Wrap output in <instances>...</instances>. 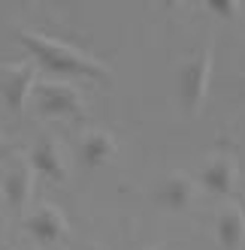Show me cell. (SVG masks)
<instances>
[{"instance_id": "obj_1", "label": "cell", "mask_w": 245, "mask_h": 250, "mask_svg": "<svg viewBox=\"0 0 245 250\" xmlns=\"http://www.w3.org/2000/svg\"><path fill=\"white\" fill-rule=\"evenodd\" d=\"M19 42L27 48L40 69H49L55 76H73V79H91V82H109V66L85 55L82 48L67 45L61 40H51L37 30H19Z\"/></svg>"}, {"instance_id": "obj_2", "label": "cell", "mask_w": 245, "mask_h": 250, "mask_svg": "<svg viewBox=\"0 0 245 250\" xmlns=\"http://www.w3.org/2000/svg\"><path fill=\"white\" fill-rule=\"evenodd\" d=\"M212 63H215V51L212 42H206L191 61L182 63L179 69V100L185 115H197L206 103L209 94V82H212Z\"/></svg>"}, {"instance_id": "obj_3", "label": "cell", "mask_w": 245, "mask_h": 250, "mask_svg": "<svg viewBox=\"0 0 245 250\" xmlns=\"http://www.w3.org/2000/svg\"><path fill=\"white\" fill-rule=\"evenodd\" d=\"M33 109L40 118H61V121H76L85 118V97L79 87L67 82H43L33 84Z\"/></svg>"}, {"instance_id": "obj_4", "label": "cell", "mask_w": 245, "mask_h": 250, "mask_svg": "<svg viewBox=\"0 0 245 250\" xmlns=\"http://www.w3.org/2000/svg\"><path fill=\"white\" fill-rule=\"evenodd\" d=\"M33 84H37V66L33 63H3L0 66V100H3L12 118L24 115Z\"/></svg>"}, {"instance_id": "obj_5", "label": "cell", "mask_w": 245, "mask_h": 250, "mask_svg": "<svg viewBox=\"0 0 245 250\" xmlns=\"http://www.w3.org/2000/svg\"><path fill=\"white\" fill-rule=\"evenodd\" d=\"M3 178H0V193H3L6 205L15 214H24L27 202H30V190H33V169L24 157H9L3 160Z\"/></svg>"}, {"instance_id": "obj_6", "label": "cell", "mask_w": 245, "mask_h": 250, "mask_svg": "<svg viewBox=\"0 0 245 250\" xmlns=\"http://www.w3.org/2000/svg\"><path fill=\"white\" fill-rule=\"evenodd\" d=\"M194 196H197L194 178L188 172H179V169L164 175L161 181H157V187H154V199L164 211H188L191 202H194Z\"/></svg>"}, {"instance_id": "obj_7", "label": "cell", "mask_w": 245, "mask_h": 250, "mask_svg": "<svg viewBox=\"0 0 245 250\" xmlns=\"http://www.w3.org/2000/svg\"><path fill=\"white\" fill-rule=\"evenodd\" d=\"M27 163L33 172H40L43 178H49V181H67V160H64V151L58 145V139L51 136H40L37 142H33V148L27 154Z\"/></svg>"}, {"instance_id": "obj_8", "label": "cell", "mask_w": 245, "mask_h": 250, "mask_svg": "<svg viewBox=\"0 0 245 250\" xmlns=\"http://www.w3.org/2000/svg\"><path fill=\"white\" fill-rule=\"evenodd\" d=\"M24 229L30 232V238L33 241H40V244H55L61 241L67 232H70V223L64 217V211L58 205H40L33 214H27L24 217Z\"/></svg>"}, {"instance_id": "obj_9", "label": "cell", "mask_w": 245, "mask_h": 250, "mask_svg": "<svg viewBox=\"0 0 245 250\" xmlns=\"http://www.w3.org/2000/svg\"><path fill=\"white\" fill-rule=\"evenodd\" d=\"M239 181V169H236V160L218 154V157H209L203 169H200V187L212 196H227Z\"/></svg>"}, {"instance_id": "obj_10", "label": "cell", "mask_w": 245, "mask_h": 250, "mask_svg": "<svg viewBox=\"0 0 245 250\" xmlns=\"http://www.w3.org/2000/svg\"><path fill=\"white\" fill-rule=\"evenodd\" d=\"M115 151H118V145H115V139L106 130H91V133H85L82 142H79V160H82V166H88V169L106 166L115 157Z\"/></svg>"}, {"instance_id": "obj_11", "label": "cell", "mask_w": 245, "mask_h": 250, "mask_svg": "<svg viewBox=\"0 0 245 250\" xmlns=\"http://www.w3.org/2000/svg\"><path fill=\"white\" fill-rule=\"evenodd\" d=\"M215 235L221 241L224 250H236L245 238V217H242V211L239 205L236 208H224L218 214V220H215Z\"/></svg>"}, {"instance_id": "obj_12", "label": "cell", "mask_w": 245, "mask_h": 250, "mask_svg": "<svg viewBox=\"0 0 245 250\" xmlns=\"http://www.w3.org/2000/svg\"><path fill=\"white\" fill-rule=\"evenodd\" d=\"M200 3L212 12V15H218V19H233L239 0H200Z\"/></svg>"}, {"instance_id": "obj_13", "label": "cell", "mask_w": 245, "mask_h": 250, "mask_svg": "<svg viewBox=\"0 0 245 250\" xmlns=\"http://www.w3.org/2000/svg\"><path fill=\"white\" fill-rule=\"evenodd\" d=\"M15 154V145H9V142H3V145H0V166H3V160H9Z\"/></svg>"}, {"instance_id": "obj_14", "label": "cell", "mask_w": 245, "mask_h": 250, "mask_svg": "<svg viewBox=\"0 0 245 250\" xmlns=\"http://www.w3.org/2000/svg\"><path fill=\"white\" fill-rule=\"evenodd\" d=\"M161 3H164V6L170 9V6H179V3H182V0H161Z\"/></svg>"}, {"instance_id": "obj_15", "label": "cell", "mask_w": 245, "mask_h": 250, "mask_svg": "<svg viewBox=\"0 0 245 250\" xmlns=\"http://www.w3.org/2000/svg\"><path fill=\"white\" fill-rule=\"evenodd\" d=\"M239 211H242V217H245V193L239 196Z\"/></svg>"}, {"instance_id": "obj_16", "label": "cell", "mask_w": 245, "mask_h": 250, "mask_svg": "<svg viewBox=\"0 0 245 250\" xmlns=\"http://www.w3.org/2000/svg\"><path fill=\"white\" fill-rule=\"evenodd\" d=\"M151 250H176L172 244H157V247H151Z\"/></svg>"}, {"instance_id": "obj_17", "label": "cell", "mask_w": 245, "mask_h": 250, "mask_svg": "<svg viewBox=\"0 0 245 250\" xmlns=\"http://www.w3.org/2000/svg\"><path fill=\"white\" fill-rule=\"evenodd\" d=\"M0 229H3V214H0Z\"/></svg>"}, {"instance_id": "obj_18", "label": "cell", "mask_w": 245, "mask_h": 250, "mask_svg": "<svg viewBox=\"0 0 245 250\" xmlns=\"http://www.w3.org/2000/svg\"><path fill=\"white\" fill-rule=\"evenodd\" d=\"M0 196H3V193H0Z\"/></svg>"}]
</instances>
